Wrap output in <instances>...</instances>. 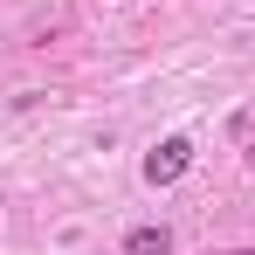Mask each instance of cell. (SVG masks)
<instances>
[{
    "mask_svg": "<svg viewBox=\"0 0 255 255\" xmlns=\"http://www.w3.org/2000/svg\"><path fill=\"white\" fill-rule=\"evenodd\" d=\"M172 249V228H131L125 235V255H166Z\"/></svg>",
    "mask_w": 255,
    "mask_h": 255,
    "instance_id": "7a4b0ae2",
    "label": "cell"
},
{
    "mask_svg": "<svg viewBox=\"0 0 255 255\" xmlns=\"http://www.w3.org/2000/svg\"><path fill=\"white\" fill-rule=\"evenodd\" d=\"M186 166H193V145H186V138H166V145L145 159V179H152V186H172V179H186Z\"/></svg>",
    "mask_w": 255,
    "mask_h": 255,
    "instance_id": "6da1fadb",
    "label": "cell"
}]
</instances>
